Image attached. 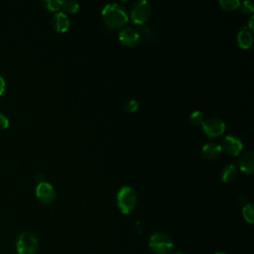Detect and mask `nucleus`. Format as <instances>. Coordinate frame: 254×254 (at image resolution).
<instances>
[{"label":"nucleus","instance_id":"obj_1","mask_svg":"<svg viewBox=\"0 0 254 254\" xmlns=\"http://www.w3.org/2000/svg\"><path fill=\"white\" fill-rule=\"evenodd\" d=\"M101 14L106 26L113 30L122 28L128 21V16L125 9L116 3L107 4L103 8Z\"/></svg>","mask_w":254,"mask_h":254},{"label":"nucleus","instance_id":"obj_2","mask_svg":"<svg viewBox=\"0 0 254 254\" xmlns=\"http://www.w3.org/2000/svg\"><path fill=\"white\" fill-rule=\"evenodd\" d=\"M117 207L124 214H129L136 206L137 193L132 187H122L116 195Z\"/></svg>","mask_w":254,"mask_h":254},{"label":"nucleus","instance_id":"obj_3","mask_svg":"<svg viewBox=\"0 0 254 254\" xmlns=\"http://www.w3.org/2000/svg\"><path fill=\"white\" fill-rule=\"evenodd\" d=\"M18 254H35L39 249V241L35 234L29 231L21 232L16 239Z\"/></svg>","mask_w":254,"mask_h":254},{"label":"nucleus","instance_id":"obj_4","mask_svg":"<svg viewBox=\"0 0 254 254\" xmlns=\"http://www.w3.org/2000/svg\"><path fill=\"white\" fill-rule=\"evenodd\" d=\"M149 247L155 254H168L174 247L173 240L163 232H156L149 238Z\"/></svg>","mask_w":254,"mask_h":254},{"label":"nucleus","instance_id":"obj_5","mask_svg":"<svg viewBox=\"0 0 254 254\" xmlns=\"http://www.w3.org/2000/svg\"><path fill=\"white\" fill-rule=\"evenodd\" d=\"M152 13V8L151 5L148 1L146 0H140L134 3L131 7V19L132 21L137 24L141 25L144 24L148 21Z\"/></svg>","mask_w":254,"mask_h":254},{"label":"nucleus","instance_id":"obj_6","mask_svg":"<svg viewBox=\"0 0 254 254\" xmlns=\"http://www.w3.org/2000/svg\"><path fill=\"white\" fill-rule=\"evenodd\" d=\"M36 196L43 203H51L56 198V190L50 183L44 181L37 185Z\"/></svg>","mask_w":254,"mask_h":254},{"label":"nucleus","instance_id":"obj_7","mask_svg":"<svg viewBox=\"0 0 254 254\" xmlns=\"http://www.w3.org/2000/svg\"><path fill=\"white\" fill-rule=\"evenodd\" d=\"M201 126L203 132L209 137H218L225 131V123L218 118H209Z\"/></svg>","mask_w":254,"mask_h":254},{"label":"nucleus","instance_id":"obj_8","mask_svg":"<svg viewBox=\"0 0 254 254\" xmlns=\"http://www.w3.org/2000/svg\"><path fill=\"white\" fill-rule=\"evenodd\" d=\"M221 150H223L227 155L230 156H238L242 151L243 145L241 140L234 135H227L222 140V145L220 146Z\"/></svg>","mask_w":254,"mask_h":254},{"label":"nucleus","instance_id":"obj_9","mask_svg":"<svg viewBox=\"0 0 254 254\" xmlns=\"http://www.w3.org/2000/svg\"><path fill=\"white\" fill-rule=\"evenodd\" d=\"M118 39L124 46L132 48L137 46L140 42V35L135 29L128 27L119 32Z\"/></svg>","mask_w":254,"mask_h":254},{"label":"nucleus","instance_id":"obj_10","mask_svg":"<svg viewBox=\"0 0 254 254\" xmlns=\"http://www.w3.org/2000/svg\"><path fill=\"white\" fill-rule=\"evenodd\" d=\"M239 169L246 175H252L254 171V153L247 151L243 153L238 159Z\"/></svg>","mask_w":254,"mask_h":254},{"label":"nucleus","instance_id":"obj_11","mask_svg":"<svg viewBox=\"0 0 254 254\" xmlns=\"http://www.w3.org/2000/svg\"><path fill=\"white\" fill-rule=\"evenodd\" d=\"M52 26L59 33H64L69 28V19L64 12L56 13L52 18Z\"/></svg>","mask_w":254,"mask_h":254},{"label":"nucleus","instance_id":"obj_12","mask_svg":"<svg viewBox=\"0 0 254 254\" xmlns=\"http://www.w3.org/2000/svg\"><path fill=\"white\" fill-rule=\"evenodd\" d=\"M221 152H222V150H221L220 145H217L214 143L205 144L201 149V154H202L203 158L206 160L217 159L220 156Z\"/></svg>","mask_w":254,"mask_h":254},{"label":"nucleus","instance_id":"obj_13","mask_svg":"<svg viewBox=\"0 0 254 254\" xmlns=\"http://www.w3.org/2000/svg\"><path fill=\"white\" fill-rule=\"evenodd\" d=\"M252 43H253L252 34L246 29L240 30L239 33L237 34V44H238V46L243 50H247L251 47Z\"/></svg>","mask_w":254,"mask_h":254},{"label":"nucleus","instance_id":"obj_14","mask_svg":"<svg viewBox=\"0 0 254 254\" xmlns=\"http://www.w3.org/2000/svg\"><path fill=\"white\" fill-rule=\"evenodd\" d=\"M237 177V168L233 164L226 165L221 171V181L223 183H230Z\"/></svg>","mask_w":254,"mask_h":254},{"label":"nucleus","instance_id":"obj_15","mask_svg":"<svg viewBox=\"0 0 254 254\" xmlns=\"http://www.w3.org/2000/svg\"><path fill=\"white\" fill-rule=\"evenodd\" d=\"M218 4L224 11H233L239 8L240 2L238 0H219Z\"/></svg>","mask_w":254,"mask_h":254},{"label":"nucleus","instance_id":"obj_16","mask_svg":"<svg viewBox=\"0 0 254 254\" xmlns=\"http://www.w3.org/2000/svg\"><path fill=\"white\" fill-rule=\"evenodd\" d=\"M242 215H243V218L248 223H253V221H254V209H253L252 203H246L243 206Z\"/></svg>","mask_w":254,"mask_h":254},{"label":"nucleus","instance_id":"obj_17","mask_svg":"<svg viewBox=\"0 0 254 254\" xmlns=\"http://www.w3.org/2000/svg\"><path fill=\"white\" fill-rule=\"evenodd\" d=\"M42 4L50 11H60L63 8V1L61 0H44Z\"/></svg>","mask_w":254,"mask_h":254},{"label":"nucleus","instance_id":"obj_18","mask_svg":"<svg viewBox=\"0 0 254 254\" xmlns=\"http://www.w3.org/2000/svg\"><path fill=\"white\" fill-rule=\"evenodd\" d=\"M190 120L193 125L198 126V125H202V123L204 122V117L201 111L195 110L190 115Z\"/></svg>","mask_w":254,"mask_h":254},{"label":"nucleus","instance_id":"obj_19","mask_svg":"<svg viewBox=\"0 0 254 254\" xmlns=\"http://www.w3.org/2000/svg\"><path fill=\"white\" fill-rule=\"evenodd\" d=\"M64 10L69 13H75L79 9V4L76 1H63V8Z\"/></svg>","mask_w":254,"mask_h":254},{"label":"nucleus","instance_id":"obj_20","mask_svg":"<svg viewBox=\"0 0 254 254\" xmlns=\"http://www.w3.org/2000/svg\"><path fill=\"white\" fill-rule=\"evenodd\" d=\"M138 107H139L138 101L135 99H132V100H129L128 102H126L124 109L127 112H135L138 109Z\"/></svg>","mask_w":254,"mask_h":254},{"label":"nucleus","instance_id":"obj_21","mask_svg":"<svg viewBox=\"0 0 254 254\" xmlns=\"http://www.w3.org/2000/svg\"><path fill=\"white\" fill-rule=\"evenodd\" d=\"M239 7H240L241 12H243L244 14H250L254 11L253 4L250 1H244L242 4L239 5Z\"/></svg>","mask_w":254,"mask_h":254},{"label":"nucleus","instance_id":"obj_22","mask_svg":"<svg viewBox=\"0 0 254 254\" xmlns=\"http://www.w3.org/2000/svg\"><path fill=\"white\" fill-rule=\"evenodd\" d=\"M9 125V119L3 113H0V129H5Z\"/></svg>","mask_w":254,"mask_h":254},{"label":"nucleus","instance_id":"obj_23","mask_svg":"<svg viewBox=\"0 0 254 254\" xmlns=\"http://www.w3.org/2000/svg\"><path fill=\"white\" fill-rule=\"evenodd\" d=\"M4 90H5V80H4V78L0 75V95L3 93Z\"/></svg>","mask_w":254,"mask_h":254},{"label":"nucleus","instance_id":"obj_24","mask_svg":"<svg viewBox=\"0 0 254 254\" xmlns=\"http://www.w3.org/2000/svg\"><path fill=\"white\" fill-rule=\"evenodd\" d=\"M35 179L37 180L38 184H39V183H42V182H44V176H43V174H41V173H38V174H36V176H35Z\"/></svg>","mask_w":254,"mask_h":254},{"label":"nucleus","instance_id":"obj_25","mask_svg":"<svg viewBox=\"0 0 254 254\" xmlns=\"http://www.w3.org/2000/svg\"><path fill=\"white\" fill-rule=\"evenodd\" d=\"M252 21H253V18H251V19L249 20V28H250L251 30H253V25H252Z\"/></svg>","mask_w":254,"mask_h":254},{"label":"nucleus","instance_id":"obj_26","mask_svg":"<svg viewBox=\"0 0 254 254\" xmlns=\"http://www.w3.org/2000/svg\"><path fill=\"white\" fill-rule=\"evenodd\" d=\"M174 254H186V253H184V252H181V251H178V252H175Z\"/></svg>","mask_w":254,"mask_h":254},{"label":"nucleus","instance_id":"obj_27","mask_svg":"<svg viewBox=\"0 0 254 254\" xmlns=\"http://www.w3.org/2000/svg\"><path fill=\"white\" fill-rule=\"evenodd\" d=\"M215 254H227V253H224V252H216Z\"/></svg>","mask_w":254,"mask_h":254}]
</instances>
